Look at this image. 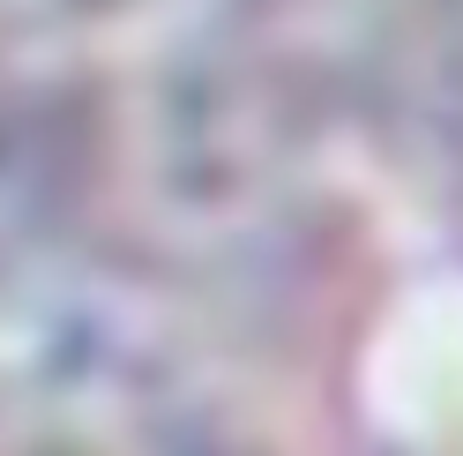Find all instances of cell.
Segmentation results:
<instances>
[{
    "mask_svg": "<svg viewBox=\"0 0 463 456\" xmlns=\"http://www.w3.org/2000/svg\"><path fill=\"white\" fill-rule=\"evenodd\" d=\"M90 112L61 75L0 61V277H23L61 240L90 187Z\"/></svg>",
    "mask_w": 463,
    "mask_h": 456,
    "instance_id": "obj_1",
    "label": "cell"
}]
</instances>
